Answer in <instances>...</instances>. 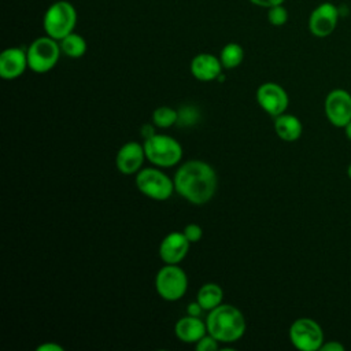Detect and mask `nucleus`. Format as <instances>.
Listing matches in <instances>:
<instances>
[{
    "label": "nucleus",
    "instance_id": "obj_2",
    "mask_svg": "<svg viewBox=\"0 0 351 351\" xmlns=\"http://www.w3.org/2000/svg\"><path fill=\"white\" fill-rule=\"evenodd\" d=\"M207 333L219 343L237 341L245 332V319L243 313L230 304H219L208 311Z\"/></svg>",
    "mask_w": 351,
    "mask_h": 351
},
{
    "label": "nucleus",
    "instance_id": "obj_28",
    "mask_svg": "<svg viewBox=\"0 0 351 351\" xmlns=\"http://www.w3.org/2000/svg\"><path fill=\"white\" fill-rule=\"evenodd\" d=\"M321 351H344V346L339 341H326L321 346Z\"/></svg>",
    "mask_w": 351,
    "mask_h": 351
},
{
    "label": "nucleus",
    "instance_id": "obj_30",
    "mask_svg": "<svg viewBox=\"0 0 351 351\" xmlns=\"http://www.w3.org/2000/svg\"><path fill=\"white\" fill-rule=\"evenodd\" d=\"M154 134H155V128H154V125H151V123L143 125V128H141V137H144V140L152 137Z\"/></svg>",
    "mask_w": 351,
    "mask_h": 351
},
{
    "label": "nucleus",
    "instance_id": "obj_14",
    "mask_svg": "<svg viewBox=\"0 0 351 351\" xmlns=\"http://www.w3.org/2000/svg\"><path fill=\"white\" fill-rule=\"evenodd\" d=\"M189 244L191 241L184 232H171L162 240L159 245V256L165 263L177 265L186 256Z\"/></svg>",
    "mask_w": 351,
    "mask_h": 351
},
{
    "label": "nucleus",
    "instance_id": "obj_5",
    "mask_svg": "<svg viewBox=\"0 0 351 351\" xmlns=\"http://www.w3.org/2000/svg\"><path fill=\"white\" fill-rule=\"evenodd\" d=\"M29 69L34 73L43 74L52 70L59 62L62 49L58 40L49 36L34 38L26 49Z\"/></svg>",
    "mask_w": 351,
    "mask_h": 351
},
{
    "label": "nucleus",
    "instance_id": "obj_12",
    "mask_svg": "<svg viewBox=\"0 0 351 351\" xmlns=\"http://www.w3.org/2000/svg\"><path fill=\"white\" fill-rule=\"evenodd\" d=\"M144 145L137 141H128L123 144L115 156L117 169L123 174H134L141 170L145 159Z\"/></svg>",
    "mask_w": 351,
    "mask_h": 351
},
{
    "label": "nucleus",
    "instance_id": "obj_18",
    "mask_svg": "<svg viewBox=\"0 0 351 351\" xmlns=\"http://www.w3.org/2000/svg\"><path fill=\"white\" fill-rule=\"evenodd\" d=\"M222 298H223L222 288L215 282H207L200 287L196 300L202 304L204 310L210 311L222 303Z\"/></svg>",
    "mask_w": 351,
    "mask_h": 351
},
{
    "label": "nucleus",
    "instance_id": "obj_29",
    "mask_svg": "<svg viewBox=\"0 0 351 351\" xmlns=\"http://www.w3.org/2000/svg\"><path fill=\"white\" fill-rule=\"evenodd\" d=\"M37 351H63V347L55 343H44L37 347Z\"/></svg>",
    "mask_w": 351,
    "mask_h": 351
},
{
    "label": "nucleus",
    "instance_id": "obj_31",
    "mask_svg": "<svg viewBox=\"0 0 351 351\" xmlns=\"http://www.w3.org/2000/svg\"><path fill=\"white\" fill-rule=\"evenodd\" d=\"M344 133H346L347 138L351 141V121L344 126Z\"/></svg>",
    "mask_w": 351,
    "mask_h": 351
},
{
    "label": "nucleus",
    "instance_id": "obj_32",
    "mask_svg": "<svg viewBox=\"0 0 351 351\" xmlns=\"http://www.w3.org/2000/svg\"><path fill=\"white\" fill-rule=\"evenodd\" d=\"M347 176H348V178L351 180V163H350L348 167H347Z\"/></svg>",
    "mask_w": 351,
    "mask_h": 351
},
{
    "label": "nucleus",
    "instance_id": "obj_21",
    "mask_svg": "<svg viewBox=\"0 0 351 351\" xmlns=\"http://www.w3.org/2000/svg\"><path fill=\"white\" fill-rule=\"evenodd\" d=\"M177 119L178 111L169 106H160L152 112V123L158 128H170L177 125Z\"/></svg>",
    "mask_w": 351,
    "mask_h": 351
},
{
    "label": "nucleus",
    "instance_id": "obj_1",
    "mask_svg": "<svg viewBox=\"0 0 351 351\" xmlns=\"http://www.w3.org/2000/svg\"><path fill=\"white\" fill-rule=\"evenodd\" d=\"M173 180L176 192L193 204L210 202L217 191L215 170L203 160L193 159L182 163Z\"/></svg>",
    "mask_w": 351,
    "mask_h": 351
},
{
    "label": "nucleus",
    "instance_id": "obj_7",
    "mask_svg": "<svg viewBox=\"0 0 351 351\" xmlns=\"http://www.w3.org/2000/svg\"><path fill=\"white\" fill-rule=\"evenodd\" d=\"M155 288L162 299L174 302L185 295L188 277L180 266L166 263L155 277Z\"/></svg>",
    "mask_w": 351,
    "mask_h": 351
},
{
    "label": "nucleus",
    "instance_id": "obj_19",
    "mask_svg": "<svg viewBox=\"0 0 351 351\" xmlns=\"http://www.w3.org/2000/svg\"><path fill=\"white\" fill-rule=\"evenodd\" d=\"M59 44H60L62 53H64L66 56H69L71 59H78V58L84 56L88 49V44H86L85 38L75 32H71L70 34H67L66 37L59 40Z\"/></svg>",
    "mask_w": 351,
    "mask_h": 351
},
{
    "label": "nucleus",
    "instance_id": "obj_22",
    "mask_svg": "<svg viewBox=\"0 0 351 351\" xmlns=\"http://www.w3.org/2000/svg\"><path fill=\"white\" fill-rule=\"evenodd\" d=\"M288 10L284 7V4L267 8V21L271 26H284L288 22Z\"/></svg>",
    "mask_w": 351,
    "mask_h": 351
},
{
    "label": "nucleus",
    "instance_id": "obj_27",
    "mask_svg": "<svg viewBox=\"0 0 351 351\" xmlns=\"http://www.w3.org/2000/svg\"><path fill=\"white\" fill-rule=\"evenodd\" d=\"M204 311V308L202 307V304L196 300V302H191L186 307V313L188 315H193V317H200L202 313Z\"/></svg>",
    "mask_w": 351,
    "mask_h": 351
},
{
    "label": "nucleus",
    "instance_id": "obj_16",
    "mask_svg": "<svg viewBox=\"0 0 351 351\" xmlns=\"http://www.w3.org/2000/svg\"><path fill=\"white\" fill-rule=\"evenodd\" d=\"M174 332L181 341L196 344L204 335H207V325L199 317L186 315L177 321Z\"/></svg>",
    "mask_w": 351,
    "mask_h": 351
},
{
    "label": "nucleus",
    "instance_id": "obj_13",
    "mask_svg": "<svg viewBox=\"0 0 351 351\" xmlns=\"http://www.w3.org/2000/svg\"><path fill=\"white\" fill-rule=\"evenodd\" d=\"M29 69L27 53L19 47H10L0 55V77L3 80H15Z\"/></svg>",
    "mask_w": 351,
    "mask_h": 351
},
{
    "label": "nucleus",
    "instance_id": "obj_23",
    "mask_svg": "<svg viewBox=\"0 0 351 351\" xmlns=\"http://www.w3.org/2000/svg\"><path fill=\"white\" fill-rule=\"evenodd\" d=\"M199 119V111L196 107L192 106H184L178 110V119L177 125L180 126H191L195 125Z\"/></svg>",
    "mask_w": 351,
    "mask_h": 351
},
{
    "label": "nucleus",
    "instance_id": "obj_6",
    "mask_svg": "<svg viewBox=\"0 0 351 351\" xmlns=\"http://www.w3.org/2000/svg\"><path fill=\"white\" fill-rule=\"evenodd\" d=\"M136 186L143 195L154 200H167L176 191L174 180L154 167H145L137 173Z\"/></svg>",
    "mask_w": 351,
    "mask_h": 351
},
{
    "label": "nucleus",
    "instance_id": "obj_4",
    "mask_svg": "<svg viewBox=\"0 0 351 351\" xmlns=\"http://www.w3.org/2000/svg\"><path fill=\"white\" fill-rule=\"evenodd\" d=\"M143 145L147 159L158 167H173L182 158L181 144L167 134L155 133Z\"/></svg>",
    "mask_w": 351,
    "mask_h": 351
},
{
    "label": "nucleus",
    "instance_id": "obj_10",
    "mask_svg": "<svg viewBox=\"0 0 351 351\" xmlns=\"http://www.w3.org/2000/svg\"><path fill=\"white\" fill-rule=\"evenodd\" d=\"M328 121L336 128H344L351 121V95L344 89H333L324 104Z\"/></svg>",
    "mask_w": 351,
    "mask_h": 351
},
{
    "label": "nucleus",
    "instance_id": "obj_26",
    "mask_svg": "<svg viewBox=\"0 0 351 351\" xmlns=\"http://www.w3.org/2000/svg\"><path fill=\"white\" fill-rule=\"evenodd\" d=\"M251 4L256 5V7H261V8H270V7H274V5H280V4H284L285 0H248Z\"/></svg>",
    "mask_w": 351,
    "mask_h": 351
},
{
    "label": "nucleus",
    "instance_id": "obj_20",
    "mask_svg": "<svg viewBox=\"0 0 351 351\" xmlns=\"http://www.w3.org/2000/svg\"><path fill=\"white\" fill-rule=\"evenodd\" d=\"M244 59V49L237 43H228L222 47L219 53V60L223 69H236L241 64Z\"/></svg>",
    "mask_w": 351,
    "mask_h": 351
},
{
    "label": "nucleus",
    "instance_id": "obj_11",
    "mask_svg": "<svg viewBox=\"0 0 351 351\" xmlns=\"http://www.w3.org/2000/svg\"><path fill=\"white\" fill-rule=\"evenodd\" d=\"M256 100L261 108L271 117H277L288 108L289 99L285 89L276 82H265L256 89Z\"/></svg>",
    "mask_w": 351,
    "mask_h": 351
},
{
    "label": "nucleus",
    "instance_id": "obj_3",
    "mask_svg": "<svg viewBox=\"0 0 351 351\" xmlns=\"http://www.w3.org/2000/svg\"><path fill=\"white\" fill-rule=\"evenodd\" d=\"M77 19V10L70 1L56 0L45 10L43 16V27L47 36L59 41L74 32Z\"/></svg>",
    "mask_w": 351,
    "mask_h": 351
},
{
    "label": "nucleus",
    "instance_id": "obj_24",
    "mask_svg": "<svg viewBox=\"0 0 351 351\" xmlns=\"http://www.w3.org/2000/svg\"><path fill=\"white\" fill-rule=\"evenodd\" d=\"M219 347V341L214 339L211 335H204L195 346L197 351H215Z\"/></svg>",
    "mask_w": 351,
    "mask_h": 351
},
{
    "label": "nucleus",
    "instance_id": "obj_15",
    "mask_svg": "<svg viewBox=\"0 0 351 351\" xmlns=\"http://www.w3.org/2000/svg\"><path fill=\"white\" fill-rule=\"evenodd\" d=\"M222 63L218 56L207 52L197 53L191 60V73L192 75L203 82L217 80L222 74Z\"/></svg>",
    "mask_w": 351,
    "mask_h": 351
},
{
    "label": "nucleus",
    "instance_id": "obj_9",
    "mask_svg": "<svg viewBox=\"0 0 351 351\" xmlns=\"http://www.w3.org/2000/svg\"><path fill=\"white\" fill-rule=\"evenodd\" d=\"M339 8L330 1H324L310 12L307 27L314 37H328L335 32L339 22Z\"/></svg>",
    "mask_w": 351,
    "mask_h": 351
},
{
    "label": "nucleus",
    "instance_id": "obj_25",
    "mask_svg": "<svg viewBox=\"0 0 351 351\" xmlns=\"http://www.w3.org/2000/svg\"><path fill=\"white\" fill-rule=\"evenodd\" d=\"M184 234L186 236V239L191 243H197V241H200V239L203 236V230H202L200 225H197V223H188L184 228Z\"/></svg>",
    "mask_w": 351,
    "mask_h": 351
},
{
    "label": "nucleus",
    "instance_id": "obj_8",
    "mask_svg": "<svg viewBox=\"0 0 351 351\" xmlns=\"http://www.w3.org/2000/svg\"><path fill=\"white\" fill-rule=\"evenodd\" d=\"M289 339L300 351H317L324 344V332L317 321L303 317L292 322Z\"/></svg>",
    "mask_w": 351,
    "mask_h": 351
},
{
    "label": "nucleus",
    "instance_id": "obj_17",
    "mask_svg": "<svg viewBox=\"0 0 351 351\" xmlns=\"http://www.w3.org/2000/svg\"><path fill=\"white\" fill-rule=\"evenodd\" d=\"M274 132L284 141H296L303 132L302 122L292 114H280L274 117Z\"/></svg>",
    "mask_w": 351,
    "mask_h": 351
}]
</instances>
